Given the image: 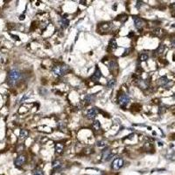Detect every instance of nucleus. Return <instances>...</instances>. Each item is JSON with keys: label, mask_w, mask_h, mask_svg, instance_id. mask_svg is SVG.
Wrapping results in <instances>:
<instances>
[{"label": "nucleus", "mask_w": 175, "mask_h": 175, "mask_svg": "<svg viewBox=\"0 0 175 175\" xmlns=\"http://www.w3.org/2000/svg\"><path fill=\"white\" fill-rule=\"evenodd\" d=\"M20 78H21V73L18 69H12L8 74L7 83L9 86H15Z\"/></svg>", "instance_id": "nucleus-1"}, {"label": "nucleus", "mask_w": 175, "mask_h": 175, "mask_svg": "<svg viewBox=\"0 0 175 175\" xmlns=\"http://www.w3.org/2000/svg\"><path fill=\"white\" fill-rule=\"evenodd\" d=\"M69 67L67 65H58V66H55L54 68H53V72L56 76H63L65 75L69 71Z\"/></svg>", "instance_id": "nucleus-2"}, {"label": "nucleus", "mask_w": 175, "mask_h": 175, "mask_svg": "<svg viewBox=\"0 0 175 175\" xmlns=\"http://www.w3.org/2000/svg\"><path fill=\"white\" fill-rule=\"evenodd\" d=\"M129 102H130V99L127 96V95L122 92L120 95H119V96H118V103L120 104V106L123 107V108L126 107L128 105V103H129Z\"/></svg>", "instance_id": "nucleus-3"}, {"label": "nucleus", "mask_w": 175, "mask_h": 175, "mask_svg": "<svg viewBox=\"0 0 175 175\" xmlns=\"http://www.w3.org/2000/svg\"><path fill=\"white\" fill-rule=\"evenodd\" d=\"M123 158H116L113 160L111 164V168L113 170H116V171H117L121 168V167H123Z\"/></svg>", "instance_id": "nucleus-4"}, {"label": "nucleus", "mask_w": 175, "mask_h": 175, "mask_svg": "<svg viewBox=\"0 0 175 175\" xmlns=\"http://www.w3.org/2000/svg\"><path fill=\"white\" fill-rule=\"evenodd\" d=\"M133 21H134V26L137 29H141L144 26V20L141 19L140 18L137 17V16H134L133 17Z\"/></svg>", "instance_id": "nucleus-5"}, {"label": "nucleus", "mask_w": 175, "mask_h": 175, "mask_svg": "<svg viewBox=\"0 0 175 175\" xmlns=\"http://www.w3.org/2000/svg\"><path fill=\"white\" fill-rule=\"evenodd\" d=\"M112 155L110 154V150L109 148H107V149H104L102 152V158L103 160L109 161L110 158H111Z\"/></svg>", "instance_id": "nucleus-6"}, {"label": "nucleus", "mask_w": 175, "mask_h": 175, "mask_svg": "<svg viewBox=\"0 0 175 175\" xmlns=\"http://www.w3.org/2000/svg\"><path fill=\"white\" fill-rule=\"evenodd\" d=\"M97 113H98V110L96 108H92V109H90L87 112V117L89 118V119H93V118H95L96 117Z\"/></svg>", "instance_id": "nucleus-7"}, {"label": "nucleus", "mask_w": 175, "mask_h": 175, "mask_svg": "<svg viewBox=\"0 0 175 175\" xmlns=\"http://www.w3.org/2000/svg\"><path fill=\"white\" fill-rule=\"evenodd\" d=\"M26 160V158L25 156H23V155L18 156L14 161L15 166H23L24 164H25Z\"/></svg>", "instance_id": "nucleus-8"}, {"label": "nucleus", "mask_w": 175, "mask_h": 175, "mask_svg": "<svg viewBox=\"0 0 175 175\" xmlns=\"http://www.w3.org/2000/svg\"><path fill=\"white\" fill-rule=\"evenodd\" d=\"M118 67V64L116 60H111L109 61V64H108V68L111 73H114V71H116Z\"/></svg>", "instance_id": "nucleus-9"}, {"label": "nucleus", "mask_w": 175, "mask_h": 175, "mask_svg": "<svg viewBox=\"0 0 175 175\" xmlns=\"http://www.w3.org/2000/svg\"><path fill=\"white\" fill-rule=\"evenodd\" d=\"M169 82L170 81H169V80L167 79L166 76H162V77H160L158 80V84L159 86H162V87H166Z\"/></svg>", "instance_id": "nucleus-10"}, {"label": "nucleus", "mask_w": 175, "mask_h": 175, "mask_svg": "<svg viewBox=\"0 0 175 175\" xmlns=\"http://www.w3.org/2000/svg\"><path fill=\"white\" fill-rule=\"evenodd\" d=\"M101 77H102V73H101L100 69L97 67V68L95 69V73H94V75L91 76V80L96 81L99 80Z\"/></svg>", "instance_id": "nucleus-11"}, {"label": "nucleus", "mask_w": 175, "mask_h": 175, "mask_svg": "<svg viewBox=\"0 0 175 175\" xmlns=\"http://www.w3.org/2000/svg\"><path fill=\"white\" fill-rule=\"evenodd\" d=\"M95 101V96L94 95H86L84 97V102L87 104L92 103Z\"/></svg>", "instance_id": "nucleus-12"}, {"label": "nucleus", "mask_w": 175, "mask_h": 175, "mask_svg": "<svg viewBox=\"0 0 175 175\" xmlns=\"http://www.w3.org/2000/svg\"><path fill=\"white\" fill-rule=\"evenodd\" d=\"M117 48V40L116 39H111L108 46V50H115Z\"/></svg>", "instance_id": "nucleus-13"}, {"label": "nucleus", "mask_w": 175, "mask_h": 175, "mask_svg": "<svg viewBox=\"0 0 175 175\" xmlns=\"http://www.w3.org/2000/svg\"><path fill=\"white\" fill-rule=\"evenodd\" d=\"M138 81V85L139 87H140L141 89H147L148 88V82H147L146 81L143 80V79H138V81Z\"/></svg>", "instance_id": "nucleus-14"}, {"label": "nucleus", "mask_w": 175, "mask_h": 175, "mask_svg": "<svg viewBox=\"0 0 175 175\" xmlns=\"http://www.w3.org/2000/svg\"><path fill=\"white\" fill-rule=\"evenodd\" d=\"M63 149H64V145L60 143L56 144V145H55V152L57 154H60L62 152V151H63Z\"/></svg>", "instance_id": "nucleus-15"}, {"label": "nucleus", "mask_w": 175, "mask_h": 175, "mask_svg": "<svg viewBox=\"0 0 175 175\" xmlns=\"http://www.w3.org/2000/svg\"><path fill=\"white\" fill-rule=\"evenodd\" d=\"M53 169L54 170H60L62 166V164L60 163V161L59 160H55L53 162Z\"/></svg>", "instance_id": "nucleus-16"}, {"label": "nucleus", "mask_w": 175, "mask_h": 175, "mask_svg": "<svg viewBox=\"0 0 175 175\" xmlns=\"http://www.w3.org/2000/svg\"><path fill=\"white\" fill-rule=\"evenodd\" d=\"M27 137H28V131H27L26 130H21L20 134H19L20 139H21V140H24V139H26Z\"/></svg>", "instance_id": "nucleus-17"}, {"label": "nucleus", "mask_w": 175, "mask_h": 175, "mask_svg": "<svg viewBox=\"0 0 175 175\" xmlns=\"http://www.w3.org/2000/svg\"><path fill=\"white\" fill-rule=\"evenodd\" d=\"M116 84H117V80L116 79H111V80H109L107 82V87L109 89H112V88H114V86H115Z\"/></svg>", "instance_id": "nucleus-18"}, {"label": "nucleus", "mask_w": 175, "mask_h": 175, "mask_svg": "<svg viewBox=\"0 0 175 175\" xmlns=\"http://www.w3.org/2000/svg\"><path fill=\"white\" fill-rule=\"evenodd\" d=\"M60 24H61V26L63 27V28H67L69 25V20L66 18H63L61 21H60Z\"/></svg>", "instance_id": "nucleus-19"}, {"label": "nucleus", "mask_w": 175, "mask_h": 175, "mask_svg": "<svg viewBox=\"0 0 175 175\" xmlns=\"http://www.w3.org/2000/svg\"><path fill=\"white\" fill-rule=\"evenodd\" d=\"M164 51H165V45H162V44H161L160 46L157 48V50H156V54H162L164 53Z\"/></svg>", "instance_id": "nucleus-20"}, {"label": "nucleus", "mask_w": 175, "mask_h": 175, "mask_svg": "<svg viewBox=\"0 0 175 175\" xmlns=\"http://www.w3.org/2000/svg\"><path fill=\"white\" fill-rule=\"evenodd\" d=\"M93 127H94V129L98 130H100L101 128V123L98 120H95L94 121V123H93Z\"/></svg>", "instance_id": "nucleus-21"}, {"label": "nucleus", "mask_w": 175, "mask_h": 175, "mask_svg": "<svg viewBox=\"0 0 175 175\" xmlns=\"http://www.w3.org/2000/svg\"><path fill=\"white\" fill-rule=\"evenodd\" d=\"M148 55L145 54H141L140 55H139V60L140 61H145V60H148Z\"/></svg>", "instance_id": "nucleus-22"}, {"label": "nucleus", "mask_w": 175, "mask_h": 175, "mask_svg": "<svg viewBox=\"0 0 175 175\" xmlns=\"http://www.w3.org/2000/svg\"><path fill=\"white\" fill-rule=\"evenodd\" d=\"M96 145L98 147H104L107 145V142L104 140H101V141H97V143H96Z\"/></svg>", "instance_id": "nucleus-23"}, {"label": "nucleus", "mask_w": 175, "mask_h": 175, "mask_svg": "<svg viewBox=\"0 0 175 175\" xmlns=\"http://www.w3.org/2000/svg\"><path fill=\"white\" fill-rule=\"evenodd\" d=\"M32 174L33 175H45V173H44V172L42 170L38 169V170H35L34 172H32Z\"/></svg>", "instance_id": "nucleus-24"}, {"label": "nucleus", "mask_w": 175, "mask_h": 175, "mask_svg": "<svg viewBox=\"0 0 175 175\" xmlns=\"http://www.w3.org/2000/svg\"><path fill=\"white\" fill-rule=\"evenodd\" d=\"M162 33V29L160 28H157L154 30V34L156 35V36H159V35Z\"/></svg>", "instance_id": "nucleus-25"}, {"label": "nucleus", "mask_w": 175, "mask_h": 175, "mask_svg": "<svg viewBox=\"0 0 175 175\" xmlns=\"http://www.w3.org/2000/svg\"><path fill=\"white\" fill-rule=\"evenodd\" d=\"M134 35H135V34H134V32H130L129 33V34H128V38H131L132 36H134Z\"/></svg>", "instance_id": "nucleus-26"}, {"label": "nucleus", "mask_w": 175, "mask_h": 175, "mask_svg": "<svg viewBox=\"0 0 175 175\" xmlns=\"http://www.w3.org/2000/svg\"><path fill=\"white\" fill-rule=\"evenodd\" d=\"M142 4H143V3H142V2H138V4H136V7H137V8H139V6L142 5Z\"/></svg>", "instance_id": "nucleus-27"}, {"label": "nucleus", "mask_w": 175, "mask_h": 175, "mask_svg": "<svg viewBox=\"0 0 175 175\" xmlns=\"http://www.w3.org/2000/svg\"><path fill=\"white\" fill-rule=\"evenodd\" d=\"M171 45H172V47H175V40H172V43H171Z\"/></svg>", "instance_id": "nucleus-28"}, {"label": "nucleus", "mask_w": 175, "mask_h": 175, "mask_svg": "<svg viewBox=\"0 0 175 175\" xmlns=\"http://www.w3.org/2000/svg\"><path fill=\"white\" fill-rule=\"evenodd\" d=\"M19 19H20V20H23V19H25V15H21V16H20V17H19Z\"/></svg>", "instance_id": "nucleus-29"}, {"label": "nucleus", "mask_w": 175, "mask_h": 175, "mask_svg": "<svg viewBox=\"0 0 175 175\" xmlns=\"http://www.w3.org/2000/svg\"><path fill=\"white\" fill-rule=\"evenodd\" d=\"M171 7H172V8H175V3H173L172 4H171Z\"/></svg>", "instance_id": "nucleus-30"}, {"label": "nucleus", "mask_w": 175, "mask_h": 175, "mask_svg": "<svg viewBox=\"0 0 175 175\" xmlns=\"http://www.w3.org/2000/svg\"><path fill=\"white\" fill-rule=\"evenodd\" d=\"M172 58H173V60H175V54H173V56H172Z\"/></svg>", "instance_id": "nucleus-31"}, {"label": "nucleus", "mask_w": 175, "mask_h": 175, "mask_svg": "<svg viewBox=\"0 0 175 175\" xmlns=\"http://www.w3.org/2000/svg\"><path fill=\"white\" fill-rule=\"evenodd\" d=\"M173 99L175 100V94H174V95H173Z\"/></svg>", "instance_id": "nucleus-32"}]
</instances>
